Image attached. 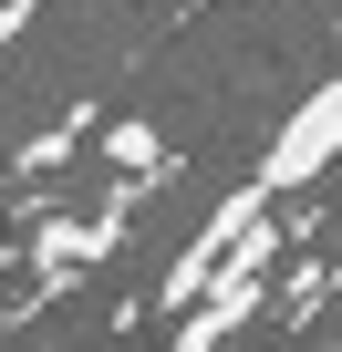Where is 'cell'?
I'll use <instances>...</instances> for the list:
<instances>
[{
  "label": "cell",
  "mask_w": 342,
  "mask_h": 352,
  "mask_svg": "<svg viewBox=\"0 0 342 352\" xmlns=\"http://www.w3.org/2000/svg\"><path fill=\"white\" fill-rule=\"evenodd\" d=\"M270 259H280V239H270V218L218 259V280L177 311V342H166V352H228L249 321H259V300H270Z\"/></svg>",
  "instance_id": "1"
},
{
  "label": "cell",
  "mask_w": 342,
  "mask_h": 352,
  "mask_svg": "<svg viewBox=\"0 0 342 352\" xmlns=\"http://www.w3.org/2000/svg\"><path fill=\"white\" fill-rule=\"evenodd\" d=\"M332 155H342V63L280 114L270 155L249 166V187H259V197H290V187H311V176H332Z\"/></svg>",
  "instance_id": "2"
},
{
  "label": "cell",
  "mask_w": 342,
  "mask_h": 352,
  "mask_svg": "<svg viewBox=\"0 0 342 352\" xmlns=\"http://www.w3.org/2000/svg\"><path fill=\"white\" fill-rule=\"evenodd\" d=\"M259 218H270V197H259L249 176H239V187H228V197H218V208L197 218V239H187L177 259H166V280H156V311H187V300H197V290L218 280V259H228V249H239V239H249Z\"/></svg>",
  "instance_id": "3"
},
{
  "label": "cell",
  "mask_w": 342,
  "mask_h": 352,
  "mask_svg": "<svg viewBox=\"0 0 342 352\" xmlns=\"http://www.w3.org/2000/svg\"><path fill=\"white\" fill-rule=\"evenodd\" d=\"M114 155L125 166H156V124H114Z\"/></svg>",
  "instance_id": "4"
},
{
  "label": "cell",
  "mask_w": 342,
  "mask_h": 352,
  "mask_svg": "<svg viewBox=\"0 0 342 352\" xmlns=\"http://www.w3.org/2000/svg\"><path fill=\"white\" fill-rule=\"evenodd\" d=\"M0 197H11V155H0Z\"/></svg>",
  "instance_id": "5"
}]
</instances>
